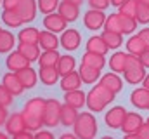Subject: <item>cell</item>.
<instances>
[{
	"label": "cell",
	"instance_id": "cell-30",
	"mask_svg": "<svg viewBox=\"0 0 149 139\" xmlns=\"http://www.w3.org/2000/svg\"><path fill=\"white\" fill-rule=\"evenodd\" d=\"M81 65L90 66V68H95V70H102L104 65H106V59H104V56H101V54L85 52V54L81 56Z\"/></svg>",
	"mask_w": 149,
	"mask_h": 139
},
{
	"label": "cell",
	"instance_id": "cell-26",
	"mask_svg": "<svg viewBox=\"0 0 149 139\" xmlns=\"http://www.w3.org/2000/svg\"><path fill=\"white\" fill-rule=\"evenodd\" d=\"M16 47V35L12 33L10 30H5L0 35V54H9L12 52Z\"/></svg>",
	"mask_w": 149,
	"mask_h": 139
},
{
	"label": "cell",
	"instance_id": "cell-38",
	"mask_svg": "<svg viewBox=\"0 0 149 139\" xmlns=\"http://www.w3.org/2000/svg\"><path fill=\"white\" fill-rule=\"evenodd\" d=\"M137 5H139V0H127L123 5L118 7V12L120 14H125V16H130V18H135Z\"/></svg>",
	"mask_w": 149,
	"mask_h": 139
},
{
	"label": "cell",
	"instance_id": "cell-44",
	"mask_svg": "<svg viewBox=\"0 0 149 139\" xmlns=\"http://www.w3.org/2000/svg\"><path fill=\"white\" fill-rule=\"evenodd\" d=\"M35 139H56V136L50 132V131H38V132H35Z\"/></svg>",
	"mask_w": 149,
	"mask_h": 139
},
{
	"label": "cell",
	"instance_id": "cell-39",
	"mask_svg": "<svg viewBox=\"0 0 149 139\" xmlns=\"http://www.w3.org/2000/svg\"><path fill=\"white\" fill-rule=\"evenodd\" d=\"M135 19L139 25H148L149 23V7L144 4H139L137 5V14H135Z\"/></svg>",
	"mask_w": 149,
	"mask_h": 139
},
{
	"label": "cell",
	"instance_id": "cell-51",
	"mask_svg": "<svg viewBox=\"0 0 149 139\" xmlns=\"http://www.w3.org/2000/svg\"><path fill=\"white\" fill-rule=\"evenodd\" d=\"M111 2V5H114V7H120V5H123L127 0H109Z\"/></svg>",
	"mask_w": 149,
	"mask_h": 139
},
{
	"label": "cell",
	"instance_id": "cell-25",
	"mask_svg": "<svg viewBox=\"0 0 149 139\" xmlns=\"http://www.w3.org/2000/svg\"><path fill=\"white\" fill-rule=\"evenodd\" d=\"M17 77H19L21 84L24 85V89H33V87L37 85V82H38V73L31 68V66H28V68L17 71Z\"/></svg>",
	"mask_w": 149,
	"mask_h": 139
},
{
	"label": "cell",
	"instance_id": "cell-1",
	"mask_svg": "<svg viewBox=\"0 0 149 139\" xmlns=\"http://www.w3.org/2000/svg\"><path fill=\"white\" fill-rule=\"evenodd\" d=\"M45 104L47 99L35 96V98H30L24 106H23V115H24V120H26V129L31 131V132H38L43 125V113H45Z\"/></svg>",
	"mask_w": 149,
	"mask_h": 139
},
{
	"label": "cell",
	"instance_id": "cell-45",
	"mask_svg": "<svg viewBox=\"0 0 149 139\" xmlns=\"http://www.w3.org/2000/svg\"><path fill=\"white\" fill-rule=\"evenodd\" d=\"M137 134H139V138H141V139H149V125L146 124V122H144V124H142V127L137 131Z\"/></svg>",
	"mask_w": 149,
	"mask_h": 139
},
{
	"label": "cell",
	"instance_id": "cell-20",
	"mask_svg": "<svg viewBox=\"0 0 149 139\" xmlns=\"http://www.w3.org/2000/svg\"><path fill=\"white\" fill-rule=\"evenodd\" d=\"M64 104H70L73 106L74 110H80L87 104V94L83 91H70V92H64Z\"/></svg>",
	"mask_w": 149,
	"mask_h": 139
},
{
	"label": "cell",
	"instance_id": "cell-6",
	"mask_svg": "<svg viewBox=\"0 0 149 139\" xmlns=\"http://www.w3.org/2000/svg\"><path fill=\"white\" fill-rule=\"evenodd\" d=\"M106 14L104 11H97V9H88L85 14H83V26L87 30H99V28H104L106 25Z\"/></svg>",
	"mask_w": 149,
	"mask_h": 139
},
{
	"label": "cell",
	"instance_id": "cell-40",
	"mask_svg": "<svg viewBox=\"0 0 149 139\" xmlns=\"http://www.w3.org/2000/svg\"><path fill=\"white\" fill-rule=\"evenodd\" d=\"M14 94H10L2 84H0V106H3V108H9V106H12L14 103Z\"/></svg>",
	"mask_w": 149,
	"mask_h": 139
},
{
	"label": "cell",
	"instance_id": "cell-4",
	"mask_svg": "<svg viewBox=\"0 0 149 139\" xmlns=\"http://www.w3.org/2000/svg\"><path fill=\"white\" fill-rule=\"evenodd\" d=\"M73 132L78 139H95L97 136V120L92 111L78 113V118L73 125Z\"/></svg>",
	"mask_w": 149,
	"mask_h": 139
},
{
	"label": "cell",
	"instance_id": "cell-55",
	"mask_svg": "<svg viewBox=\"0 0 149 139\" xmlns=\"http://www.w3.org/2000/svg\"><path fill=\"white\" fill-rule=\"evenodd\" d=\"M0 139H12V138H9V134L5 131H0Z\"/></svg>",
	"mask_w": 149,
	"mask_h": 139
},
{
	"label": "cell",
	"instance_id": "cell-7",
	"mask_svg": "<svg viewBox=\"0 0 149 139\" xmlns=\"http://www.w3.org/2000/svg\"><path fill=\"white\" fill-rule=\"evenodd\" d=\"M3 127H5V132H7L9 136H16V134L23 132V131H28V129H26V120H24L23 111H14V113H10Z\"/></svg>",
	"mask_w": 149,
	"mask_h": 139
},
{
	"label": "cell",
	"instance_id": "cell-24",
	"mask_svg": "<svg viewBox=\"0 0 149 139\" xmlns=\"http://www.w3.org/2000/svg\"><path fill=\"white\" fill-rule=\"evenodd\" d=\"M17 51H19L30 63L38 61V58H40V54H42L38 44H17Z\"/></svg>",
	"mask_w": 149,
	"mask_h": 139
},
{
	"label": "cell",
	"instance_id": "cell-36",
	"mask_svg": "<svg viewBox=\"0 0 149 139\" xmlns=\"http://www.w3.org/2000/svg\"><path fill=\"white\" fill-rule=\"evenodd\" d=\"M101 37H102V40L106 42V45H108L109 49H118V47L123 44V35L114 33V32H108V30H104Z\"/></svg>",
	"mask_w": 149,
	"mask_h": 139
},
{
	"label": "cell",
	"instance_id": "cell-31",
	"mask_svg": "<svg viewBox=\"0 0 149 139\" xmlns=\"http://www.w3.org/2000/svg\"><path fill=\"white\" fill-rule=\"evenodd\" d=\"M59 71L57 68H40L38 70V78L42 80V84L43 85H56L57 84V80H59Z\"/></svg>",
	"mask_w": 149,
	"mask_h": 139
},
{
	"label": "cell",
	"instance_id": "cell-53",
	"mask_svg": "<svg viewBox=\"0 0 149 139\" xmlns=\"http://www.w3.org/2000/svg\"><path fill=\"white\" fill-rule=\"evenodd\" d=\"M142 87H146V89L149 91V73H146V78L142 80Z\"/></svg>",
	"mask_w": 149,
	"mask_h": 139
},
{
	"label": "cell",
	"instance_id": "cell-37",
	"mask_svg": "<svg viewBox=\"0 0 149 139\" xmlns=\"http://www.w3.org/2000/svg\"><path fill=\"white\" fill-rule=\"evenodd\" d=\"M61 2H63V0H37V5H38V11L47 16V14L57 12Z\"/></svg>",
	"mask_w": 149,
	"mask_h": 139
},
{
	"label": "cell",
	"instance_id": "cell-54",
	"mask_svg": "<svg viewBox=\"0 0 149 139\" xmlns=\"http://www.w3.org/2000/svg\"><path fill=\"white\" fill-rule=\"evenodd\" d=\"M123 139H141V138H139V134H125Z\"/></svg>",
	"mask_w": 149,
	"mask_h": 139
},
{
	"label": "cell",
	"instance_id": "cell-18",
	"mask_svg": "<svg viewBox=\"0 0 149 139\" xmlns=\"http://www.w3.org/2000/svg\"><path fill=\"white\" fill-rule=\"evenodd\" d=\"M38 45H40V49H43V51H57V47L61 45V42H59V38H57L56 33H52V32H49V30H43V32H40Z\"/></svg>",
	"mask_w": 149,
	"mask_h": 139
},
{
	"label": "cell",
	"instance_id": "cell-23",
	"mask_svg": "<svg viewBox=\"0 0 149 139\" xmlns=\"http://www.w3.org/2000/svg\"><path fill=\"white\" fill-rule=\"evenodd\" d=\"M61 59V54L57 51H43L38 58L40 68H56Z\"/></svg>",
	"mask_w": 149,
	"mask_h": 139
},
{
	"label": "cell",
	"instance_id": "cell-47",
	"mask_svg": "<svg viewBox=\"0 0 149 139\" xmlns=\"http://www.w3.org/2000/svg\"><path fill=\"white\" fill-rule=\"evenodd\" d=\"M137 35L142 38V42L146 44V47L149 49V28H141V32H139Z\"/></svg>",
	"mask_w": 149,
	"mask_h": 139
},
{
	"label": "cell",
	"instance_id": "cell-13",
	"mask_svg": "<svg viewBox=\"0 0 149 139\" xmlns=\"http://www.w3.org/2000/svg\"><path fill=\"white\" fill-rule=\"evenodd\" d=\"M16 11H17V14L21 16L23 23H24V25H30V23L37 18V12H38L37 0H21V2H19V7H17Z\"/></svg>",
	"mask_w": 149,
	"mask_h": 139
},
{
	"label": "cell",
	"instance_id": "cell-17",
	"mask_svg": "<svg viewBox=\"0 0 149 139\" xmlns=\"http://www.w3.org/2000/svg\"><path fill=\"white\" fill-rule=\"evenodd\" d=\"M99 84L104 85V87H108V89H109L111 92H114V94H118V92L123 89V80H121L120 75L114 73V71H109V73L102 75L101 80H99Z\"/></svg>",
	"mask_w": 149,
	"mask_h": 139
},
{
	"label": "cell",
	"instance_id": "cell-49",
	"mask_svg": "<svg viewBox=\"0 0 149 139\" xmlns=\"http://www.w3.org/2000/svg\"><path fill=\"white\" fill-rule=\"evenodd\" d=\"M7 118H9V111H7V108L0 106V127H2V125H5Z\"/></svg>",
	"mask_w": 149,
	"mask_h": 139
},
{
	"label": "cell",
	"instance_id": "cell-58",
	"mask_svg": "<svg viewBox=\"0 0 149 139\" xmlns=\"http://www.w3.org/2000/svg\"><path fill=\"white\" fill-rule=\"evenodd\" d=\"M2 32H3V28H2V26H0V35H2Z\"/></svg>",
	"mask_w": 149,
	"mask_h": 139
},
{
	"label": "cell",
	"instance_id": "cell-61",
	"mask_svg": "<svg viewBox=\"0 0 149 139\" xmlns=\"http://www.w3.org/2000/svg\"><path fill=\"white\" fill-rule=\"evenodd\" d=\"M148 110H149V104H148Z\"/></svg>",
	"mask_w": 149,
	"mask_h": 139
},
{
	"label": "cell",
	"instance_id": "cell-8",
	"mask_svg": "<svg viewBox=\"0 0 149 139\" xmlns=\"http://www.w3.org/2000/svg\"><path fill=\"white\" fill-rule=\"evenodd\" d=\"M127 110L123 106H113L106 111L104 115V122L109 129H121L123 122H125V117H127Z\"/></svg>",
	"mask_w": 149,
	"mask_h": 139
},
{
	"label": "cell",
	"instance_id": "cell-12",
	"mask_svg": "<svg viewBox=\"0 0 149 139\" xmlns=\"http://www.w3.org/2000/svg\"><path fill=\"white\" fill-rule=\"evenodd\" d=\"M31 63L16 49V51H12V52H9L7 54V58H5V68L9 70V71H14V73H17V71H21V70L28 68Z\"/></svg>",
	"mask_w": 149,
	"mask_h": 139
},
{
	"label": "cell",
	"instance_id": "cell-11",
	"mask_svg": "<svg viewBox=\"0 0 149 139\" xmlns=\"http://www.w3.org/2000/svg\"><path fill=\"white\" fill-rule=\"evenodd\" d=\"M2 85L10 92V94H14L16 98L17 96H21L26 89H24V85L21 84V80H19V77H17V73H14V71H7V73H3L2 75Z\"/></svg>",
	"mask_w": 149,
	"mask_h": 139
},
{
	"label": "cell",
	"instance_id": "cell-43",
	"mask_svg": "<svg viewBox=\"0 0 149 139\" xmlns=\"http://www.w3.org/2000/svg\"><path fill=\"white\" fill-rule=\"evenodd\" d=\"M21 0H2V9L3 11H16L19 7Z\"/></svg>",
	"mask_w": 149,
	"mask_h": 139
},
{
	"label": "cell",
	"instance_id": "cell-19",
	"mask_svg": "<svg viewBox=\"0 0 149 139\" xmlns=\"http://www.w3.org/2000/svg\"><path fill=\"white\" fill-rule=\"evenodd\" d=\"M85 47H87V52H94V54H101V56H106L108 51H109V47L106 45V42L102 40L101 35H94V37H90V38L87 40Z\"/></svg>",
	"mask_w": 149,
	"mask_h": 139
},
{
	"label": "cell",
	"instance_id": "cell-42",
	"mask_svg": "<svg viewBox=\"0 0 149 139\" xmlns=\"http://www.w3.org/2000/svg\"><path fill=\"white\" fill-rule=\"evenodd\" d=\"M87 4L90 5V9H97V11H106L111 5L109 0H87Z\"/></svg>",
	"mask_w": 149,
	"mask_h": 139
},
{
	"label": "cell",
	"instance_id": "cell-10",
	"mask_svg": "<svg viewBox=\"0 0 149 139\" xmlns=\"http://www.w3.org/2000/svg\"><path fill=\"white\" fill-rule=\"evenodd\" d=\"M43 28L52 32V33H63L64 30H68V23L64 21V18L59 12H52L43 16Z\"/></svg>",
	"mask_w": 149,
	"mask_h": 139
},
{
	"label": "cell",
	"instance_id": "cell-57",
	"mask_svg": "<svg viewBox=\"0 0 149 139\" xmlns=\"http://www.w3.org/2000/svg\"><path fill=\"white\" fill-rule=\"evenodd\" d=\"M101 139H114V138H111V136H102Z\"/></svg>",
	"mask_w": 149,
	"mask_h": 139
},
{
	"label": "cell",
	"instance_id": "cell-22",
	"mask_svg": "<svg viewBox=\"0 0 149 139\" xmlns=\"http://www.w3.org/2000/svg\"><path fill=\"white\" fill-rule=\"evenodd\" d=\"M40 40V30L28 26V28H21L17 32V44H38Z\"/></svg>",
	"mask_w": 149,
	"mask_h": 139
},
{
	"label": "cell",
	"instance_id": "cell-21",
	"mask_svg": "<svg viewBox=\"0 0 149 139\" xmlns=\"http://www.w3.org/2000/svg\"><path fill=\"white\" fill-rule=\"evenodd\" d=\"M57 12L64 18L66 23H74V21L78 19V16H80V7H78V5H73V4H70V2H61Z\"/></svg>",
	"mask_w": 149,
	"mask_h": 139
},
{
	"label": "cell",
	"instance_id": "cell-35",
	"mask_svg": "<svg viewBox=\"0 0 149 139\" xmlns=\"http://www.w3.org/2000/svg\"><path fill=\"white\" fill-rule=\"evenodd\" d=\"M123 75H125L127 84H130V85H137V84H142V80L146 78V68L141 66V68H137V70L125 71Z\"/></svg>",
	"mask_w": 149,
	"mask_h": 139
},
{
	"label": "cell",
	"instance_id": "cell-34",
	"mask_svg": "<svg viewBox=\"0 0 149 139\" xmlns=\"http://www.w3.org/2000/svg\"><path fill=\"white\" fill-rule=\"evenodd\" d=\"M56 68H57V71H59L61 77H64V75H68V73L74 71V68H76V61H74L73 56H70V54H63Z\"/></svg>",
	"mask_w": 149,
	"mask_h": 139
},
{
	"label": "cell",
	"instance_id": "cell-29",
	"mask_svg": "<svg viewBox=\"0 0 149 139\" xmlns=\"http://www.w3.org/2000/svg\"><path fill=\"white\" fill-rule=\"evenodd\" d=\"M125 44H127V52L132 54V56H141V54L148 49L146 44L142 42V38H141L139 35H132Z\"/></svg>",
	"mask_w": 149,
	"mask_h": 139
},
{
	"label": "cell",
	"instance_id": "cell-32",
	"mask_svg": "<svg viewBox=\"0 0 149 139\" xmlns=\"http://www.w3.org/2000/svg\"><path fill=\"white\" fill-rule=\"evenodd\" d=\"M78 73H80V78H81L83 84H95L101 77V70L90 68V66H85V65H80Z\"/></svg>",
	"mask_w": 149,
	"mask_h": 139
},
{
	"label": "cell",
	"instance_id": "cell-56",
	"mask_svg": "<svg viewBox=\"0 0 149 139\" xmlns=\"http://www.w3.org/2000/svg\"><path fill=\"white\" fill-rule=\"evenodd\" d=\"M139 4H144V5H148L149 7V0H139Z\"/></svg>",
	"mask_w": 149,
	"mask_h": 139
},
{
	"label": "cell",
	"instance_id": "cell-50",
	"mask_svg": "<svg viewBox=\"0 0 149 139\" xmlns=\"http://www.w3.org/2000/svg\"><path fill=\"white\" fill-rule=\"evenodd\" d=\"M59 139H78L76 138V134H71V132H64V134H61V136H59Z\"/></svg>",
	"mask_w": 149,
	"mask_h": 139
},
{
	"label": "cell",
	"instance_id": "cell-52",
	"mask_svg": "<svg viewBox=\"0 0 149 139\" xmlns=\"http://www.w3.org/2000/svg\"><path fill=\"white\" fill-rule=\"evenodd\" d=\"M63 2H70V4H73V5H78V7H80L85 0H63Z\"/></svg>",
	"mask_w": 149,
	"mask_h": 139
},
{
	"label": "cell",
	"instance_id": "cell-14",
	"mask_svg": "<svg viewBox=\"0 0 149 139\" xmlns=\"http://www.w3.org/2000/svg\"><path fill=\"white\" fill-rule=\"evenodd\" d=\"M142 124H144L142 115H139L135 111H128L127 117H125V122L121 125V131L125 134H137V131L142 127Z\"/></svg>",
	"mask_w": 149,
	"mask_h": 139
},
{
	"label": "cell",
	"instance_id": "cell-33",
	"mask_svg": "<svg viewBox=\"0 0 149 139\" xmlns=\"http://www.w3.org/2000/svg\"><path fill=\"white\" fill-rule=\"evenodd\" d=\"M2 23L7 28H21L24 25L17 11H2Z\"/></svg>",
	"mask_w": 149,
	"mask_h": 139
},
{
	"label": "cell",
	"instance_id": "cell-27",
	"mask_svg": "<svg viewBox=\"0 0 149 139\" xmlns=\"http://www.w3.org/2000/svg\"><path fill=\"white\" fill-rule=\"evenodd\" d=\"M78 118V110H74L70 104H63L61 108V125L63 127H73Z\"/></svg>",
	"mask_w": 149,
	"mask_h": 139
},
{
	"label": "cell",
	"instance_id": "cell-46",
	"mask_svg": "<svg viewBox=\"0 0 149 139\" xmlns=\"http://www.w3.org/2000/svg\"><path fill=\"white\" fill-rule=\"evenodd\" d=\"M12 139H35V134H33L31 131H23V132L12 136Z\"/></svg>",
	"mask_w": 149,
	"mask_h": 139
},
{
	"label": "cell",
	"instance_id": "cell-59",
	"mask_svg": "<svg viewBox=\"0 0 149 139\" xmlns=\"http://www.w3.org/2000/svg\"><path fill=\"white\" fill-rule=\"evenodd\" d=\"M146 124H148V125H149V117H148V120H146Z\"/></svg>",
	"mask_w": 149,
	"mask_h": 139
},
{
	"label": "cell",
	"instance_id": "cell-60",
	"mask_svg": "<svg viewBox=\"0 0 149 139\" xmlns=\"http://www.w3.org/2000/svg\"><path fill=\"white\" fill-rule=\"evenodd\" d=\"M0 5H2V0H0Z\"/></svg>",
	"mask_w": 149,
	"mask_h": 139
},
{
	"label": "cell",
	"instance_id": "cell-3",
	"mask_svg": "<svg viewBox=\"0 0 149 139\" xmlns=\"http://www.w3.org/2000/svg\"><path fill=\"white\" fill-rule=\"evenodd\" d=\"M137 25H139V23H137L135 18H130V16L114 12V14H109V16L106 18L104 30L114 32V33H120V35H132L137 30Z\"/></svg>",
	"mask_w": 149,
	"mask_h": 139
},
{
	"label": "cell",
	"instance_id": "cell-28",
	"mask_svg": "<svg viewBox=\"0 0 149 139\" xmlns=\"http://www.w3.org/2000/svg\"><path fill=\"white\" fill-rule=\"evenodd\" d=\"M127 58H128V52H121V51L114 52L111 58H109V63H108L111 71H114V73H123L125 71V65H127Z\"/></svg>",
	"mask_w": 149,
	"mask_h": 139
},
{
	"label": "cell",
	"instance_id": "cell-9",
	"mask_svg": "<svg viewBox=\"0 0 149 139\" xmlns=\"http://www.w3.org/2000/svg\"><path fill=\"white\" fill-rule=\"evenodd\" d=\"M59 42H61V47L63 49H66L68 52H71V51H76L78 47H80V44H81V35L78 30H74V28H68V30H64L61 37H59Z\"/></svg>",
	"mask_w": 149,
	"mask_h": 139
},
{
	"label": "cell",
	"instance_id": "cell-15",
	"mask_svg": "<svg viewBox=\"0 0 149 139\" xmlns=\"http://www.w3.org/2000/svg\"><path fill=\"white\" fill-rule=\"evenodd\" d=\"M81 78H80V73L78 71H71L64 77H61V82H59V87L64 91V92H70V91H78L81 87Z\"/></svg>",
	"mask_w": 149,
	"mask_h": 139
},
{
	"label": "cell",
	"instance_id": "cell-2",
	"mask_svg": "<svg viewBox=\"0 0 149 139\" xmlns=\"http://www.w3.org/2000/svg\"><path fill=\"white\" fill-rule=\"evenodd\" d=\"M114 92H111L108 87L97 84L94 85L88 92H87V108L88 111L92 113H99V111H104L108 104H111L114 101Z\"/></svg>",
	"mask_w": 149,
	"mask_h": 139
},
{
	"label": "cell",
	"instance_id": "cell-48",
	"mask_svg": "<svg viewBox=\"0 0 149 139\" xmlns=\"http://www.w3.org/2000/svg\"><path fill=\"white\" fill-rule=\"evenodd\" d=\"M139 59H141V63H142L144 68H149V49H146V51L139 56Z\"/></svg>",
	"mask_w": 149,
	"mask_h": 139
},
{
	"label": "cell",
	"instance_id": "cell-5",
	"mask_svg": "<svg viewBox=\"0 0 149 139\" xmlns=\"http://www.w3.org/2000/svg\"><path fill=\"white\" fill-rule=\"evenodd\" d=\"M61 108L63 104L59 103L56 98L47 99L45 104V113H43V125L45 127H57L61 124Z\"/></svg>",
	"mask_w": 149,
	"mask_h": 139
},
{
	"label": "cell",
	"instance_id": "cell-41",
	"mask_svg": "<svg viewBox=\"0 0 149 139\" xmlns=\"http://www.w3.org/2000/svg\"><path fill=\"white\" fill-rule=\"evenodd\" d=\"M142 66V63H141V59H139V56H132V54H128V58H127V65H125V71H130V70H137ZM123 71V73H125Z\"/></svg>",
	"mask_w": 149,
	"mask_h": 139
},
{
	"label": "cell",
	"instance_id": "cell-16",
	"mask_svg": "<svg viewBox=\"0 0 149 139\" xmlns=\"http://www.w3.org/2000/svg\"><path fill=\"white\" fill-rule=\"evenodd\" d=\"M130 103L134 104L137 110H148L149 104V91L146 87H137L130 94Z\"/></svg>",
	"mask_w": 149,
	"mask_h": 139
}]
</instances>
